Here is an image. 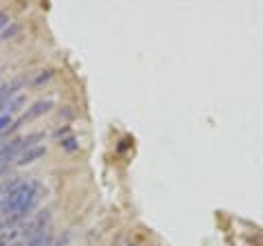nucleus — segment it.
Returning <instances> with one entry per match:
<instances>
[{"label": "nucleus", "mask_w": 263, "mask_h": 246, "mask_svg": "<svg viewBox=\"0 0 263 246\" xmlns=\"http://www.w3.org/2000/svg\"><path fill=\"white\" fill-rule=\"evenodd\" d=\"M40 198H42V187L35 180H11L5 187V198L0 202V220H5L9 226L27 220Z\"/></svg>", "instance_id": "f257e3e1"}, {"label": "nucleus", "mask_w": 263, "mask_h": 246, "mask_svg": "<svg viewBox=\"0 0 263 246\" xmlns=\"http://www.w3.org/2000/svg\"><path fill=\"white\" fill-rule=\"evenodd\" d=\"M48 222H51V211L44 209V211H40L35 213L31 220H27L24 222V226L20 229V235L24 237V240H31L33 235H37V233H42L48 229Z\"/></svg>", "instance_id": "f03ea898"}, {"label": "nucleus", "mask_w": 263, "mask_h": 246, "mask_svg": "<svg viewBox=\"0 0 263 246\" xmlns=\"http://www.w3.org/2000/svg\"><path fill=\"white\" fill-rule=\"evenodd\" d=\"M27 136H15L11 141H7L0 145V161H5L7 165H9V161H13L15 156H20V154L27 150Z\"/></svg>", "instance_id": "7ed1b4c3"}, {"label": "nucleus", "mask_w": 263, "mask_h": 246, "mask_svg": "<svg viewBox=\"0 0 263 246\" xmlns=\"http://www.w3.org/2000/svg\"><path fill=\"white\" fill-rule=\"evenodd\" d=\"M51 108H53V99H40V101H35V103H33L27 112H24V117H22L18 123H11V130L20 128L22 123H27V121H33V119L42 117V114H44V112H48Z\"/></svg>", "instance_id": "20e7f679"}, {"label": "nucleus", "mask_w": 263, "mask_h": 246, "mask_svg": "<svg viewBox=\"0 0 263 246\" xmlns=\"http://www.w3.org/2000/svg\"><path fill=\"white\" fill-rule=\"evenodd\" d=\"M44 154H46L44 145H31L18 156V165H31V163H35L37 159H42Z\"/></svg>", "instance_id": "39448f33"}, {"label": "nucleus", "mask_w": 263, "mask_h": 246, "mask_svg": "<svg viewBox=\"0 0 263 246\" xmlns=\"http://www.w3.org/2000/svg\"><path fill=\"white\" fill-rule=\"evenodd\" d=\"M22 103H24V97H11V99H7V101L3 103V110L13 112V110H18Z\"/></svg>", "instance_id": "423d86ee"}, {"label": "nucleus", "mask_w": 263, "mask_h": 246, "mask_svg": "<svg viewBox=\"0 0 263 246\" xmlns=\"http://www.w3.org/2000/svg\"><path fill=\"white\" fill-rule=\"evenodd\" d=\"M60 147H62V150H66V152H75L79 145H77L75 136H66V138H62V141H60Z\"/></svg>", "instance_id": "0eeeda50"}, {"label": "nucleus", "mask_w": 263, "mask_h": 246, "mask_svg": "<svg viewBox=\"0 0 263 246\" xmlns=\"http://www.w3.org/2000/svg\"><path fill=\"white\" fill-rule=\"evenodd\" d=\"M7 128H11V117L9 114H0V134H3Z\"/></svg>", "instance_id": "6e6552de"}, {"label": "nucleus", "mask_w": 263, "mask_h": 246, "mask_svg": "<svg viewBox=\"0 0 263 246\" xmlns=\"http://www.w3.org/2000/svg\"><path fill=\"white\" fill-rule=\"evenodd\" d=\"M9 13H7V11H0V29H3V27H7V24H9Z\"/></svg>", "instance_id": "1a4fd4ad"}, {"label": "nucleus", "mask_w": 263, "mask_h": 246, "mask_svg": "<svg viewBox=\"0 0 263 246\" xmlns=\"http://www.w3.org/2000/svg\"><path fill=\"white\" fill-rule=\"evenodd\" d=\"M46 79H51V71H44L40 77H35V81H33V84H42V81H46Z\"/></svg>", "instance_id": "9d476101"}, {"label": "nucleus", "mask_w": 263, "mask_h": 246, "mask_svg": "<svg viewBox=\"0 0 263 246\" xmlns=\"http://www.w3.org/2000/svg\"><path fill=\"white\" fill-rule=\"evenodd\" d=\"M18 31H20V29H18V24H13V27H11L9 31H5V33L0 36V38H3V40H7V38H11L13 33H18Z\"/></svg>", "instance_id": "9b49d317"}, {"label": "nucleus", "mask_w": 263, "mask_h": 246, "mask_svg": "<svg viewBox=\"0 0 263 246\" xmlns=\"http://www.w3.org/2000/svg\"><path fill=\"white\" fill-rule=\"evenodd\" d=\"M66 244H68V233H66L64 237H60V240H57L55 244H51V246H66Z\"/></svg>", "instance_id": "f8f14e48"}, {"label": "nucleus", "mask_w": 263, "mask_h": 246, "mask_svg": "<svg viewBox=\"0 0 263 246\" xmlns=\"http://www.w3.org/2000/svg\"><path fill=\"white\" fill-rule=\"evenodd\" d=\"M5 171H7V163H5V161H0V176H3Z\"/></svg>", "instance_id": "ddd939ff"}, {"label": "nucleus", "mask_w": 263, "mask_h": 246, "mask_svg": "<svg viewBox=\"0 0 263 246\" xmlns=\"http://www.w3.org/2000/svg\"><path fill=\"white\" fill-rule=\"evenodd\" d=\"M5 187L7 185H0V202H3V198H5Z\"/></svg>", "instance_id": "4468645a"}, {"label": "nucleus", "mask_w": 263, "mask_h": 246, "mask_svg": "<svg viewBox=\"0 0 263 246\" xmlns=\"http://www.w3.org/2000/svg\"><path fill=\"white\" fill-rule=\"evenodd\" d=\"M123 246H134V244H123Z\"/></svg>", "instance_id": "2eb2a0df"}]
</instances>
